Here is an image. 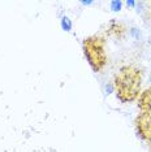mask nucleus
Here are the masks:
<instances>
[{
  "mask_svg": "<svg viewBox=\"0 0 151 152\" xmlns=\"http://www.w3.org/2000/svg\"><path fill=\"white\" fill-rule=\"evenodd\" d=\"M125 33H126L125 25H124V23H121V22H116V21H112L111 22V26H109L108 30H107L108 35L116 37V38H119V39L124 38Z\"/></svg>",
  "mask_w": 151,
  "mask_h": 152,
  "instance_id": "5",
  "label": "nucleus"
},
{
  "mask_svg": "<svg viewBox=\"0 0 151 152\" xmlns=\"http://www.w3.org/2000/svg\"><path fill=\"white\" fill-rule=\"evenodd\" d=\"M126 5H129V7H134V5H136V3H134V1H128V3H126Z\"/></svg>",
  "mask_w": 151,
  "mask_h": 152,
  "instance_id": "9",
  "label": "nucleus"
},
{
  "mask_svg": "<svg viewBox=\"0 0 151 152\" xmlns=\"http://www.w3.org/2000/svg\"><path fill=\"white\" fill-rule=\"evenodd\" d=\"M142 70L134 64L120 68L113 79V88L116 96L121 103L134 102L141 94Z\"/></svg>",
  "mask_w": 151,
  "mask_h": 152,
  "instance_id": "1",
  "label": "nucleus"
},
{
  "mask_svg": "<svg viewBox=\"0 0 151 152\" xmlns=\"http://www.w3.org/2000/svg\"><path fill=\"white\" fill-rule=\"evenodd\" d=\"M112 11H115V12H119L120 9H121V1H112Z\"/></svg>",
  "mask_w": 151,
  "mask_h": 152,
  "instance_id": "7",
  "label": "nucleus"
},
{
  "mask_svg": "<svg viewBox=\"0 0 151 152\" xmlns=\"http://www.w3.org/2000/svg\"><path fill=\"white\" fill-rule=\"evenodd\" d=\"M84 53L94 72H100L107 64L106 38L100 35H91L82 43Z\"/></svg>",
  "mask_w": 151,
  "mask_h": 152,
  "instance_id": "2",
  "label": "nucleus"
},
{
  "mask_svg": "<svg viewBox=\"0 0 151 152\" xmlns=\"http://www.w3.org/2000/svg\"><path fill=\"white\" fill-rule=\"evenodd\" d=\"M136 130L141 139L151 143V112L139 113L136 118Z\"/></svg>",
  "mask_w": 151,
  "mask_h": 152,
  "instance_id": "3",
  "label": "nucleus"
},
{
  "mask_svg": "<svg viewBox=\"0 0 151 152\" xmlns=\"http://www.w3.org/2000/svg\"><path fill=\"white\" fill-rule=\"evenodd\" d=\"M150 79H151V75H150Z\"/></svg>",
  "mask_w": 151,
  "mask_h": 152,
  "instance_id": "11",
  "label": "nucleus"
},
{
  "mask_svg": "<svg viewBox=\"0 0 151 152\" xmlns=\"http://www.w3.org/2000/svg\"><path fill=\"white\" fill-rule=\"evenodd\" d=\"M138 108L141 110V113H146V112H151V87L143 90L142 92L138 95Z\"/></svg>",
  "mask_w": 151,
  "mask_h": 152,
  "instance_id": "4",
  "label": "nucleus"
},
{
  "mask_svg": "<svg viewBox=\"0 0 151 152\" xmlns=\"http://www.w3.org/2000/svg\"><path fill=\"white\" fill-rule=\"evenodd\" d=\"M149 144H150V148H151V143H149Z\"/></svg>",
  "mask_w": 151,
  "mask_h": 152,
  "instance_id": "10",
  "label": "nucleus"
},
{
  "mask_svg": "<svg viewBox=\"0 0 151 152\" xmlns=\"http://www.w3.org/2000/svg\"><path fill=\"white\" fill-rule=\"evenodd\" d=\"M61 25H63V29L67 30V31H69V30L72 29V23H70V21H69V18H68V17H64L63 21H61Z\"/></svg>",
  "mask_w": 151,
  "mask_h": 152,
  "instance_id": "6",
  "label": "nucleus"
},
{
  "mask_svg": "<svg viewBox=\"0 0 151 152\" xmlns=\"http://www.w3.org/2000/svg\"><path fill=\"white\" fill-rule=\"evenodd\" d=\"M130 33H132V35L134 37V38H138L139 37V31L137 29H132V30H130Z\"/></svg>",
  "mask_w": 151,
  "mask_h": 152,
  "instance_id": "8",
  "label": "nucleus"
}]
</instances>
